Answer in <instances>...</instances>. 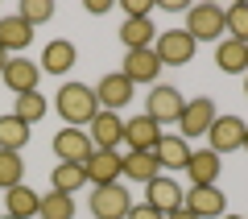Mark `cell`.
Wrapping results in <instances>:
<instances>
[{
  "instance_id": "6da1fadb",
  "label": "cell",
  "mask_w": 248,
  "mask_h": 219,
  "mask_svg": "<svg viewBox=\"0 0 248 219\" xmlns=\"http://www.w3.org/2000/svg\"><path fill=\"white\" fill-rule=\"evenodd\" d=\"M54 108H58L66 128H87L95 120V112H99L95 87H87V83H62L58 95H54Z\"/></svg>"
},
{
  "instance_id": "7a4b0ae2",
  "label": "cell",
  "mask_w": 248,
  "mask_h": 219,
  "mask_svg": "<svg viewBox=\"0 0 248 219\" xmlns=\"http://www.w3.org/2000/svg\"><path fill=\"white\" fill-rule=\"evenodd\" d=\"M199 42L186 29H166V33H157V42H153V54H157L161 66H186V62L195 58Z\"/></svg>"
},
{
  "instance_id": "3957f363",
  "label": "cell",
  "mask_w": 248,
  "mask_h": 219,
  "mask_svg": "<svg viewBox=\"0 0 248 219\" xmlns=\"http://www.w3.org/2000/svg\"><path fill=\"white\" fill-rule=\"evenodd\" d=\"M215 99L211 95H199V99H186V108H182V116H178V137L182 141H190V137H203L207 128L215 124Z\"/></svg>"
},
{
  "instance_id": "277c9868",
  "label": "cell",
  "mask_w": 248,
  "mask_h": 219,
  "mask_svg": "<svg viewBox=\"0 0 248 219\" xmlns=\"http://www.w3.org/2000/svg\"><path fill=\"white\" fill-rule=\"evenodd\" d=\"M244 132H248V124L240 120L236 112H228V116H215V124L207 128V141H211V153H236V149H244Z\"/></svg>"
},
{
  "instance_id": "5b68a950",
  "label": "cell",
  "mask_w": 248,
  "mask_h": 219,
  "mask_svg": "<svg viewBox=\"0 0 248 219\" xmlns=\"http://www.w3.org/2000/svg\"><path fill=\"white\" fill-rule=\"evenodd\" d=\"M182 108H186V99H182V91L178 87H153L149 91V99H145V116H149L153 124H178V116H182Z\"/></svg>"
},
{
  "instance_id": "8992f818",
  "label": "cell",
  "mask_w": 248,
  "mask_h": 219,
  "mask_svg": "<svg viewBox=\"0 0 248 219\" xmlns=\"http://www.w3.org/2000/svg\"><path fill=\"white\" fill-rule=\"evenodd\" d=\"M186 33L195 42H219L223 37V9L219 4H195L186 9Z\"/></svg>"
},
{
  "instance_id": "52a82bcc",
  "label": "cell",
  "mask_w": 248,
  "mask_h": 219,
  "mask_svg": "<svg viewBox=\"0 0 248 219\" xmlns=\"http://www.w3.org/2000/svg\"><path fill=\"white\" fill-rule=\"evenodd\" d=\"M91 153H95V145H91L87 128H66V124H62V132H54V157H58V161L87 166Z\"/></svg>"
},
{
  "instance_id": "ba28073f",
  "label": "cell",
  "mask_w": 248,
  "mask_h": 219,
  "mask_svg": "<svg viewBox=\"0 0 248 219\" xmlns=\"http://www.w3.org/2000/svg\"><path fill=\"white\" fill-rule=\"evenodd\" d=\"M128 211H133V199L120 182L95 186V194H91V215L95 219H128Z\"/></svg>"
},
{
  "instance_id": "9c48e42d",
  "label": "cell",
  "mask_w": 248,
  "mask_h": 219,
  "mask_svg": "<svg viewBox=\"0 0 248 219\" xmlns=\"http://www.w3.org/2000/svg\"><path fill=\"white\" fill-rule=\"evenodd\" d=\"M161 137H166V128L153 124L149 116H133V120H124V145H128V153H153L161 145Z\"/></svg>"
},
{
  "instance_id": "30bf717a",
  "label": "cell",
  "mask_w": 248,
  "mask_h": 219,
  "mask_svg": "<svg viewBox=\"0 0 248 219\" xmlns=\"http://www.w3.org/2000/svg\"><path fill=\"white\" fill-rule=\"evenodd\" d=\"M182 207L195 211L199 219H219V215H228V199H223L219 186H190V190L182 194Z\"/></svg>"
},
{
  "instance_id": "8fae6325",
  "label": "cell",
  "mask_w": 248,
  "mask_h": 219,
  "mask_svg": "<svg viewBox=\"0 0 248 219\" xmlns=\"http://www.w3.org/2000/svg\"><path fill=\"white\" fill-rule=\"evenodd\" d=\"M83 170H87V182L91 186H112V182L124 178V157L116 149H95Z\"/></svg>"
},
{
  "instance_id": "7c38bea8",
  "label": "cell",
  "mask_w": 248,
  "mask_h": 219,
  "mask_svg": "<svg viewBox=\"0 0 248 219\" xmlns=\"http://www.w3.org/2000/svg\"><path fill=\"white\" fill-rule=\"evenodd\" d=\"M182 194L186 190L170 174H157L153 182H145V203H149L153 211H161V215H174V211L182 207Z\"/></svg>"
},
{
  "instance_id": "4fadbf2b",
  "label": "cell",
  "mask_w": 248,
  "mask_h": 219,
  "mask_svg": "<svg viewBox=\"0 0 248 219\" xmlns=\"http://www.w3.org/2000/svg\"><path fill=\"white\" fill-rule=\"evenodd\" d=\"M95 99H99V108H104V112H120V108L133 104V83L124 79L120 70H112V75H104V79H99Z\"/></svg>"
},
{
  "instance_id": "5bb4252c",
  "label": "cell",
  "mask_w": 248,
  "mask_h": 219,
  "mask_svg": "<svg viewBox=\"0 0 248 219\" xmlns=\"http://www.w3.org/2000/svg\"><path fill=\"white\" fill-rule=\"evenodd\" d=\"M87 137H91L95 149H116V145L124 141V120H120V112H104V108H99L95 120L87 124Z\"/></svg>"
},
{
  "instance_id": "9a60e30c",
  "label": "cell",
  "mask_w": 248,
  "mask_h": 219,
  "mask_svg": "<svg viewBox=\"0 0 248 219\" xmlns=\"http://www.w3.org/2000/svg\"><path fill=\"white\" fill-rule=\"evenodd\" d=\"M4 87L13 91V95H29V91H37V83H42V66H33L29 58H9V66H4Z\"/></svg>"
},
{
  "instance_id": "2e32d148",
  "label": "cell",
  "mask_w": 248,
  "mask_h": 219,
  "mask_svg": "<svg viewBox=\"0 0 248 219\" xmlns=\"http://www.w3.org/2000/svg\"><path fill=\"white\" fill-rule=\"evenodd\" d=\"M157 70H161V62H157L153 50H124V70H120V75L133 83V87H137V83H153V79H157Z\"/></svg>"
},
{
  "instance_id": "e0dca14e",
  "label": "cell",
  "mask_w": 248,
  "mask_h": 219,
  "mask_svg": "<svg viewBox=\"0 0 248 219\" xmlns=\"http://www.w3.org/2000/svg\"><path fill=\"white\" fill-rule=\"evenodd\" d=\"M120 42H124V50H153V42H157V29H153L149 17H124V25H120Z\"/></svg>"
},
{
  "instance_id": "ac0fdd59",
  "label": "cell",
  "mask_w": 248,
  "mask_h": 219,
  "mask_svg": "<svg viewBox=\"0 0 248 219\" xmlns=\"http://www.w3.org/2000/svg\"><path fill=\"white\" fill-rule=\"evenodd\" d=\"M75 58H79V50H75L66 37H58V42H50L42 50V62H37V66H42V75H66V70L75 66Z\"/></svg>"
},
{
  "instance_id": "d6986e66",
  "label": "cell",
  "mask_w": 248,
  "mask_h": 219,
  "mask_svg": "<svg viewBox=\"0 0 248 219\" xmlns=\"http://www.w3.org/2000/svg\"><path fill=\"white\" fill-rule=\"evenodd\" d=\"M219 153H211V149H199V153H190V161H186V174H190V186H215L219 182Z\"/></svg>"
},
{
  "instance_id": "ffe728a7",
  "label": "cell",
  "mask_w": 248,
  "mask_h": 219,
  "mask_svg": "<svg viewBox=\"0 0 248 219\" xmlns=\"http://www.w3.org/2000/svg\"><path fill=\"white\" fill-rule=\"evenodd\" d=\"M37 207H42V194L33 190V186H13V190H4V215L13 219H33Z\"/></svg>"
},
{
  "instance_id": "44dd1931",
  "label": "cell",
  "mask_w": 248,
  "mask_h": 219,
  "mask_svg": "<svg viewBox=\"0 0 248 219\" xmlns=\"http://www.w3.org/2000/svg\"><path fill=\"white\" fill-rule=\"evenodd\" d=\"M157 161H161V170H186V161H190V141H182L178 137V132H166V137H161V145L157 149Z\"/></svg>"
},
{
  "instance_id": "7402d4cb",
  "label": "cell",
  "mask_w": 248,
  "mask_h": 219,
  "mask_svg": "<svg viewBox=\"0 0 248 219\" xmlns=\"http://www.w3.org/2000/svg\"><path fill=\"white\" fill-rule=\"evenodd\" d=\"M215 66H219L223 75H248V46L223 37V42L215 46Z\"/></svg>"
},
{
  "instance_id": "603a6c76",
  "label": "cell",
  "mask_w": 248,
  "mask_h": 219,
  "mask_svg": "<svg viewBox=\"0 0 248 219\" xmlns=\"http://www.w3.org/2000/svg\"><path fill=\"white\" fill-rule=\"evenodd\" d=\"M33 42V29L25 25V21L13 13V17H0V50H25V46Z\"/></svg>"
},
{
  "instance_id": "cb8c5ba5",
  "label": "cell",
  "mask_w": 248,
  "mask_h": 219,
  "mask_svg": "<svg viewBox=\"0 0 248 219\" xmlns=\"http://www.w3.org/2000/svg\"><path fill=\"white\" fill-rule=\"evenodd\" d=\"M157 174H161L157 153H124V178H133V182H153Z\"/></svg>"
},
{
  "instance_id": "d4e9b609",
  "label": "cell",
  "mask_w": 248,
  "mask_h": 219,
  "mask_svg": "<svg viewBox=\"0 0 248 219\" xmlns=\"http://www.w3.org/2000/svg\"><path fill=\"white\" fill-rule=\"evenodd\" d=\"M46 112H50V104H46L42 91H29V95H17V99H13V116H17L21 124H29V128H33Z\"/></svg>"
},
{
  "instance_id": "484cf974",
  "label": "cell",
  "mask_w": 248,
  "mask_h": 219,
  "mask_svg": "<svg viewBox=\"0 0 248 219\" xmlns=\"http://www.w3.org/2000/svg\"><path fill=\"white\" fill-rule=\"evenodd\" d=\"M29 145V124H21L17 116H0V149H9V153H21Z\"/></svg>"
},
{
  "instance_id": "4316f807",
  "label": "cell",
  "mask_w": 248,
  "mask_h": 219,
  "mask_svg": "<svg viewBox=\"0 0 248 219\" xmlns=\"http://www.w3.org/2000/svg\"><path fill=\"white\" fill-rule=\"evenodd\" d=\"M37 219H75V194H62V190H50V194H42Z\"/></svg>"
},
{
  "instance_id": "83f0119b",
  "label": "cell",
  "mask_w": 248,
  "mask_h": 219,
  "mask_svg": "<svg viewBox=\"0 0 248 219\" xmlns=\"http://www.w3.org/2000/svg\"><path fill=\"white\" fill-rule=\"evenodd\" d=\"M50 182H54V190L75 194L79 186H87V170H83V166H71V161H58L54 174H50Z\"/></svg>"
},
{
  "instance_id": "f1b7e54d",
  "label": "cell",
  "mask_w": 248,
  "mask_h": 219,
  "mask_svg": "<svg viewBox=\"0 0 248 219\" xmlns=\"http://www.w3.org/2000/svg\"><path fill=\"white\" fill-rule=\"evenodd\" d=\"M223 37L248 46V4H232V9H223Z\"/></svg>"
},
{
  "instance_id": "f546056e",
  "label": "cell",
  "mask_w": 248,
  "mask_h": 219,
  "mask_svg": "<svg viewBox=\"0 0 248 219\" xmlns=\"http://www.w3.org/2000/svg\"><path fill=\"white\" fill-rule=\"evenodd\" d=\"M21 182H25V161H21V153L0 149V190H13Z\"/></svg>"
},
{
  "instance_id": "4dcf8cb0",
  "label": "cell",
  "mask_w": 248,
  "mask_h": 219,
  "mask_svg": "<svg viewBox=\"0 0 248 219\" xmlns=\"http://www.w3.org/2000/svg\"><path fill=\"white\" fill-rule=\"evenodd\" d=\"M17 17L25 21L29 29H33V25H46V21L54 17V4H50V0H21V9H17Z\"/></svg>"
},
{
  "instance_id": "1f68e13d",
  "label": "cell",
  "mask_w": 248,
  "mask_h": 219,
  "mask_svg": "<svg viewBox=\"0 0 248 219\" xmlns=\"http://www.w3.org/2000/svg\"><path fill=\"white\" fill-rule=\"evenodd\" d=\"M124 17H149L153 13V0H120Z\"/></svg>"
},
{
  "instance_id": "d6a6232c",
  "label": "cell",
  "mask_w": 248,
  "mask_h": 219,
  "mask_svg": "<svg viewBox=\"0 0 248 219\" xmlns=\"http://www.w3.org/2000/svg\"><path fill=\"white\" fill-rule=\"evenodd\" d=\"M128 219H166V215H161V211H153L149 203H137V207L128 211Z\"/></svg>"
},
{
  "instance_id": "836d02e7",
  "label": "cell",
  "mask_w": 248,
  "mask_h": 219,
  "mask_svg": "<svg viewBox=\"0 0 248 219\" xmlns=\"http://www.w3.org/2000/svg\"><path fill=\"white\" fill-rule=\"evenodd\" d=\"M108 9H112V0H87V13H99V17H104Z\"/></svg>"
},
{
  "instance_id": "e575fe53",
  "label": "cell",
  "mask_w": 248,
  "mask_h": 219,
  "mask_svg": "<svg viewBox=\"0 0 248 219\" xmlns=\"http://www.w3.org/2000/svg\"><path fill=\"white\" fill-rule=\"evenodd\" d=\"M166 219H199V215H195V211H186V207H178L174 215H166Z\"/></svg>"
},
{
  "instance_id": "d590c367",
  "label": "cell",
  "mask_w": 248,
  "mask_h": 219,
  "mask_svg": "<svg viewBox=\"0 0 248 219\" xmlns=\"http://www.w3.org/2000/svg\"><path fill=\"white\" fill-rule=\"evenodd\" d=\"M4 66H9V50H0V75H4Z\"/></svg>"
},
{
  "instance_id": "8d00e7d4",
  "label": "cell",
  "mask_w": 248,
  "mask_h": 219,
  "mask_svg": "<svg viewBox=\"0 0 248 219\" xmlns=\"http://www.w3.org/2000/svg\"><path fill=\"white\" fill-rule=\"evenodd\" d=\"M244 95H248V75H244Z\"/></svg>"
},
{
  "instance_id": "74e56055",
  "label": "cell",
  "mask_w": 248,
  "mask_h": 219,
  "mask_svg": "<svg viewBox=\"0 0 248 219\" xmlns=\"http://www.w3.org/2000/svg\"><path fill=\"white\" fill-rule=\"evenodd\" d=\"M219 219H240V215H219Z\"/></svg>"
},
{
  "instance_id": "f35d334b",
  "label": "cell",
  "mask_w": 248,
  "mask_h": 219,
  "mask_svg": "<svg viewBox=\"0 0 248 219\" xmlns=\"http://www.w3.org/2000/svg\"><path fill=\"white\" fill-rule=\"evenodd\" d=\"M244 149H248V132H244Z\"/></svg>"
},
{
  "instance_id": "ab89813d",
  "label": "cell",
  "mask_w": 248,
  "mask_h": 219,
  "mask_svg": "<svg viewBox=\"0 0 248 219\" xmlns=\"http://www.w3.org/2000/svg\"><path fill=\"white\" fill-rule=\"evenodd\" d=\"M0 219H13V215H0Z\"/></svg>"
}]
</instances>
